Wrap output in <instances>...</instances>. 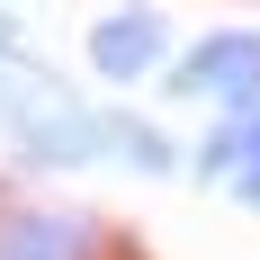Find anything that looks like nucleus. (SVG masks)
<instances>
[{"label": "nucleus", "mask_w": 260, "mask_h": 260, "mask_svg": "<svg viewBox=\"0 0 260 260\" xmlns=\"http://www.w3.org/2000/svg\"><path fill=\"white\" fill-rule=\"evenodd\" d=\"M171 90H180V99H224L242 117V108L260 99V27H224L207 45H188V63L171 72Z\"/></svg>", "instance_id": "obj_1"}, {"label": "nucleus", "mask_w": 260, "mask_h": 260, "mask_svg": "<svg viewBox=\"0 0 260 260\" xmlns=\"http://www.w3.org/2000/svg\"><path fill=\"white\" fill-rule=\"evenodd\" d=\"M161 54H171V27H161L153 0H126V9H108L90 27V72L99 81H144Z\"/></svg>", "instance_id": "obj_2"}, {"label": "nucleus", "mask_w": 260, "mask_h": 260, "mask_svg": "<svg viewBox=\"0 0 260 260\" xmlns=\"http://www.w3.org/2000/svg\"><path fill=\"white\" fill-rule=\"evenodd\" d=\"M90 251V224L72 215H0V260H72Z\"/></svg>", "instance_id": "obj_3"}, {"label": "nucleus", "mask_w": 260, "mask_h": 260, "mask_svg": "<svg viewBox=\"0 0 260 260\" xmlns=\"http://www.w3.org/2000/svg\"><path fill=\"white\" fill-rule=\"evenodd\" d=\"M242 161H251V117H224V126L198 144V171H207V180H224V171H234V180H242Z\"/></svg>", "instance_id": "obj_4"}]
</instances>
